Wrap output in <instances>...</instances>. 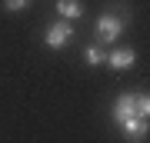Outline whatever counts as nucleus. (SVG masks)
Listing matches in <instances>:
<instances>
[{
  "mask_svg": "<svg viewBox=\"0 0 150 143\" xmlns=\"http://www.w3.org/2000/svg\"><path fill=\"white\" fill-rule=\"evenodd\" d=\"M93 30H97V40H100V43H117V37L123 33V20L113 10H107V13L97 17V27H93Z\"/></svg>",
  "mask_w": 150,
  "mask_h": 143,
  "instance_id": "obj_1",
  "label": "nucleus"
},
{
  "mask_svg": "<svg viewBox=\"0 0 150 143\" xmlns=\"http://www.w3.org/2000/svg\"><path fill=\"white\" fill-rule=\"evenodd\" d=\"M70 40H74V27H70L67 20L50 23V27H47V33H43V43H47L50 50H64Z\"/></svg>",
  "mask_w": 150,
  "mask_h": 143,
  "instance_id": "obj_2",
  "label": "nucleus"
},
{
  "mask_svg": "<svg viewBox=\"0 0 150 143\" xmlns=\"http://www.w3.org/2000/svg\"><path fill=\"white\" fill-rule=\"evenodd\" d=\"M57 13L64 20H80L83 17V4L80 0H57Z\"/></svg>",
  "mask_w": 150,
  "mask_h": 143,
  "instance_id": "obj_6",
  "label": "nucleus"
},
{
  "mask_svg": "<svg viewBox=\"0 0 150 143\" xmlns=\"http://www.w3.org/2000/svg\"><path fill=\"white\" fill-rule=\"evenodd\" d=\"M103 60H107V53H103L100 47H87L83 50V63L87 67H97V63H103Z\"/></svg>",
  "mask_w": 150,
  "mask_h": 143,
  "instance_id": "obj_8",
  "label": "nucleus"
},
{
  "mask_svg": "<svg viewBox=\"0 0 150 143\" xmlns=\"http://www.w3.org/2000/svg\"><path fill=\"white\" fill-rule=\"evenodd\" d=\"M120 130H123V137H127L130 143H140L147 137V120H140V117H127V120H120Z\"/></svg>",
  "mask_w": 150,
  "mask_h": 143,
  "instance_id": "obj_3",
  "label": "nucleus"
},
{
  "mask_svg": "<svg viewBox=\"0 0 150 143\" xmlns=\"http://www.w3.org/2000/svg\"><path fill=\"white\" fill-rule=\"evenodd\" d=\"M134 60H137L134 50H130V47H120V50L107 53V60H103V63H110L113 70H127V67H134Z\"/></svg>",
  "mask_w": 150,
  "mask_h": 143,
  "instance_id": "obj_4",
  "label": "nucleus"
},
{
  "mask_svg": "<svg viewBox=\"0 0 150 143\" xmlns=\"http://www.w3.org/2000/svg\"><path fill=\"white\" fill-rule=\"evenodd\" d=\"M134 113H137L140 120L150 117V97L147 93H134Z\"/></svg>",
  "mask_w": 150,
  "mask_h": 143,
  "instance_id": "obj_7",
  "label": "nucleus"
},
{
  "mask_svg": "<svg viewBox=\"0 0 150 143\" xmlns=\"http://www.w3.org/2000/svg\"><path fill=\"white\" fill-rule=\"evenodd\" d=\"M27 7H30V0H4V10H10V13L27 10Z\"/></svg>",
  "mask_w": 150,
  "mask_h": 143,
  "instance_id": "obj_9",
  "label": "nucleus"
},
{
  "mask_svg": "<svg viewBox=\"0 0 150 143\" xmlns=\"http://www.w3.org/2000/svg\"><path fill=\"white\" fill-rule=\"evenodd\" d=\"M127 117H137V113H134V93H120L117 103H113V123H120Z\"/></svg>",
  "mask_w": 150,
  "mask_h": 143,
  "instance_id": "obj_5",
  "label": "nucleus"
}]
</instances>
